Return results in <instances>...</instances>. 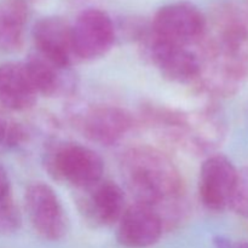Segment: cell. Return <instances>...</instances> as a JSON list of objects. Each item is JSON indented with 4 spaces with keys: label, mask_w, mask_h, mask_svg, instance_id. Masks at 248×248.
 Instances as JSON below:
<instances>
[{
    "label": "cell",
    "mask_w": 248,
    "mask_h": 248,
    "mask_svg": "<svg viewBox=\"0 0 248 248\" xmlns=\"http://www.w3.org/2000/svg\"><path fill=\"white\" fill-rule=\"evenodd\" d=\"M77 190L78 208L87 223L96 228L119 223L126 210L125 193L119 184L102 178Z\"/></svg>",
    "instance_id": "9c48e42d"
},
{
    "label": "cell",
    "mask_w": 248,
    "mask_h": 248,
    "mask_svg": "<svg viewBox=\"0 0 248 248\" xmlns=\"http://www.w3.org/2000/svg\"><path fill=\"white\" fill-rule=\"evenodd\" d=\"M234 248H248V241H240L234 244Z\"/></svg>",
    "instance_id": "44dd1931"
},
{
    "label": "cell",
    "mask_w": 248,
    "mask_h": 248,
    "mask_svg": "<svg viewBox=\"0 0 248 248\" xmlns=\"http://www.w3.org/2000/svg\"><path fill=\"white\" fill-rule=\"evenodd\" d=\"M11 196V184L6 170L0 165V200Z\"/></svg>",
    "instance_id": "d6986e66"
},
{
    "label": "cell",
    "mask_w": 248,
    "mask_h": 248,
    "mask_svg": "<svg viewBox=\"0 0 248 248\" xmlns=\"http://www.w3.org/2000/svg\"><path fill=\"white\" fill-rule=\"evenodd\" d=\"M229 208L248 219V167L237 171L236 184Z\"/></svg>",
    "instance_id": "e0dca14e"
},
{
    "label": "cell",
    "mask_w": 248,
    "mask_h": 248,
    "mask_svg": "<svg viewBox=\"0 0 248 248\" xmlns=\"http://www.w3.org/2000/svg\"><path fill=\"white\" fill-rule=\"evenodd\" d=\"M28 19L27 0H0V51L21 50Z\"/></svg>",
    "instance_id": "9a60e30c"
},
{
    "label": "cell",
    "mask_w": 248,
    "mask_h": 248,
    "mask_svg": "<svg viewBox=\"0 0 248 248\" xmlns=\"http://www.w3.org/2000/svg\"><path fill=\"white\" fill-rule=\"evenodd\" d=\"M21 212L11 196L0 200V234L7 235L16 232L21 228Z\"/></svg>",
    "instance_id": "ac0fdd59"
},
{
    "label": "cell",
    "mask_w": 248,
    "mask_h": 248,
    "mask_svg": "<svg viewBox=\"0 0 248 248\" xmlns=\"http://www.w3.org/2000/svg\"><path fill=\"white\" fill-rule=\"evenodd\" d=\"M72 31L78 61L103 57L115 43V24L111 17L101 9L90 7L80 12Z\"/></svg>",
    "instance_id": "ba28073f"
},
{
    "label": "cell",
    "mask_w": 248,
    "mask_h": 248,
    "mask_svg": "<svg viewBox=\"0 0 248 248\" xmlns=\"http://www.w3.org/2000/svg\"><path fill=\"white\" fill-rule=\"evenodd\" d=\"M118 241L127 248L154 246L165 230L164 220L155 208L135 202L119 220Z\"/></svg>",
    "instance_id": "8fae6325"
},
{
    "label": "cell",
    "mask_w": 248,
    "mask_h": 248,
    "mask_svg": "<svg viewBox=\"0 0 248 248\" xmlns=\"http://www.w3.org/2000/svg\"><path fill=\"white\" fill-rule=\"evenodd\" d=\"M237 171L225 155L218 153L208 155L199 176V196L207 210L222 212L230 207Z\"/></svg>",
    "instance_id": "30bf717a"
},
{
    "label": "cell",
    "mask_w": 248,
    "mask_h": 248,
    "mask_svg": "<svg viewBox=\"0 0 248 248\" xmlns=\"http://www.w3.org/2000/svg\"><path fill=\"white\" fill-rule=\"evenodd\" d=\"M120 170L137 203L155 208L165 228L183 215L184 183L171 157L152 145H136L123 154Z\"/></svg>",
    "instance_id": "6da1fadb"
},
{
    "label": "cell",
    "mask_w": 248,
    "mask_h": 248,
    "mask_svg": "<svg viewBox=\"0 0 248 248\" xmlns=\"http://www.w3.org/2000/svg\"><path fill=\"white\" fill-rule=\"evenodd\" d=\"M46 171L55 181L81 189L103 178L102 157L91 148L74 142L51 145L44 159Z\"/></svg>",
    "instance_id": "7a4b0ae2"
},
{
    "label": "cell",
    "mask_w": 248,
    "mask_h": 248,
    "mask_svg": "<svg viewBox=\"0 0 248 248\" xmlns=\"http://www.w3.org/2000/svg\"><path fill=\"white\" fill-rule=\"evenodd\" d=\"M28 140V132L17 121L0 114V153L18 148Z\"/></svg>",
    "instance_id": "2e32d148"
},
{
    "label": "cell",
    "mask_w": 248,
    "mask_h": 248,
    "mask_svg": "<svg viewBox=\"0 0 248 248\" xmlns=\"http://www.w3.org/2000/svg\"><path fill=\"white\" fill-rule=\"evenodd\" d=\"M73 123L90 142L111 145L125 137L135 125L126 109L111 104H92L72 114Z\"/></svg>",
    "instance_id": "5b68a950"
},
{
    "label": "cell",
    "mask_w": 248,
    "mask_h": 248,
    "mask_svg": "<svg viewBox=\"0 0 248 248\" xmlns=\"http://www.w3.org/2000/svg\"><path fill=\"white\" fill-rule=\"evenodd\" d=\"M227 136V121L222 110L211 103L196 111H188L177 148L195 155H211Z\"/></svg>",
    "instance_id": "52a82bcc"
},
{
    "label": "cell",
    "mask_w": 248,
    "mask_h": 248,
    "mask_svg": "<svg viewBox=\"0 0 248 248\" xmlns=\"http://www.w3.org/2000/svg\"><path fill=\"white\" fill-rule=\"evenodd\" d=\"M38 91L24 62L0 65V104L11 111H26L35 104Z\"/></svg>",
    "instance_id": "5bb4252c"
},
{
    "label": "cell",
    "mask_w": 248,
    "mask_h": 248,
    "mask_svg": "<svg viewBox=\"0 0 248 248\" xmlns=\"http://www.w3.org/2000/svg\"><path fill=\"white\" fill-rule=\"evenodd\" d=\"M206 26L207 16L188 1L164 5L150 21L155 38L179 47L198 48L205 38Z\"/></svg>",
    "instance_id": "3957f363"
},
{
    "label": "cell",
    "mask_w": 248,
    "mask_h": 248,
    "mask_svg": "<svg viewBox=\"0 0 248 248\" xmlns=\"http://www.w3.org/2000/svg\"><path fill=\"white\" fill-rule=\"evenodd\" d=\"M36 91L48 98H58L74 93L78 75L70 65L61 64L41 53L31 52L26 61Z\"/></svg>",
    "instance_id": "4fadbf2b"
},
{
    "label": "cell",
    "mask_w": 248,
    "mask_h": 248,
    "mask_svg": "<svg viewBox=\"0 0 248 248\" xmlns=\"http://www.w3.org/2000/svg\"><path fill=\"white\" fill-rule=\"evenodd\" d=\"M24 203L29 222L36 234L47 241H58L68 232V218L52 188L43 182L28 186Z\"/></svg>",
    "instance_id": "8992f818"
},
{
    "label": "cell",
    "mask_w": 248,
    "mask_h": 248,
    "mask_svg": "<svg viewBox=\"0 0 248 248\" xmlns=\"http://www.w3.org/2000/svg\"><path fill=\"white\" fill-rule=\"evenodd\" d=\"M137 43L143 57L154 64L165 79L176 84L195 86L200 74L198 48L179 47L159 40L150 31V22L147 31Z\"/></svg>",
    "instance_id": "277c9868"
},
{
    "label": "cell",
    "mask_w": 248,
    "mask_h": 248,
    "mask_svg": "<svg viewBox=\"0 0 248 248\" xmlns=\"http://www.w3.org/2000/svg\"><path fill=\"white\" fill-rule=\"evenodd\" d=\"M213 244L216 248H234V244L224 236H216L213 239Z\"/></svg>",
    "instance_id": "ffe728a7"
},
{
    "label": "cell",
    "mask_w": 248,
    "mask_h": 248,
    "mask_svg": "<svg viewBox=\"0 0 248 248\" xmlns=\"http://www.w3.org/2000/svg\"><path fill=\"white\" fill-rule=\"evenodd\" d=\"M34 51L64 65L78 62L73 43L72 24L58 16L38 19L31 29Z\"/></svg>",
    "instance_id": "7c38bea8"
}]
</instances>
